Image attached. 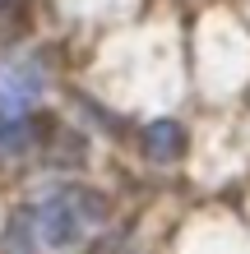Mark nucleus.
Masks as SVG:
<instances>
[{
  "instance_id": "f257e3e1",
  "label": "nucleus",
  "mask_w": 250,
  "mask_h": 254,
  "mask_svg": "<svg viewBox=\"0 0 250 254\" xmlns=\"http://www.w3.org/2000/svg\"><path fill=\"white\" fill-rule=\"evenodd\" d=\"M28 213H33L37 245L65 254V250L83 245L88 236L97 231V222L107 217V199L93 194L88 185H56L51 194H42Z\"/></svg>"
},
{
  "instance_id": "f03ea898",
  "label": "nucleus",
  "mask_w": 250,
  "mask_h": 254,
  "mask_svg": "<svg viewBox=\"0 0 250 254\" xmlns=\"http://www.w3.org/2000/svg\"><path fill=\"white\" fill-rule=\"evenodd\" d=\"M47 97V74L33 56H9L0 61V125L28 121V111Z\"/></svg>"
},
{
  "instance_id": "7ed1b4c3",
  "label": "nucleus",
  "mask_w": 250,
  "mask_h": 254,
  "mask_svg": "<svg viewBox=\"0 0 250 254\" xmlns=\"http://www.w3.org/2000/svg\"><path fill=\"white\" fill-rule=\"evenodd\" d=\"M139 148L149 162H176L185 153V125L171 121V116H163V121H149L139 129Z\"/></svg>"
},
{
  "instance_id": "20e7f679",
  "label": "nucleus",
  "mask_w": 250,
  "mask_h": 254,
  "mask_svg": "<svg viewBox=\"0 0 250 254\" xmlns=\"http://www.w3.org/2000/svg\"><path fill=\"white\" fill-rule=\"evenodd\" d=\"M37 231H33V213L19 208V213L9 217V231H5V254H37Z\"/></svg>"
},
{
  "instance_id": "39448f33",
  "label": "nucleus",
  "mask_w": 250,
  "mask_h": 254,
  "mask_svg": "<svg viewBox=\"0 0 250 254\" xmlns=\"http://www.w3.org/2000/svg\"><path fill=\"white\" fill-rule=\"evenodd\" d=\"M28 143H33V129H28V121H5V125H0V162L28 153Z\"/></svg>"
}]
</instances>
